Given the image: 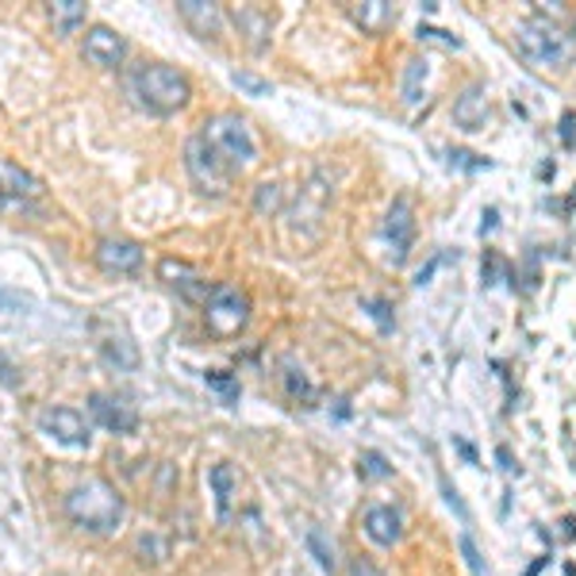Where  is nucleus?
Returning <instances> with one entry per match:
<instances>
[{"label": "nucleus", "instance_id": "obj_1", "mask_svg": "<svg viewBox=\"0 0 576 576\" xmlns=\"http://www.w3.org/2000/svg\"><path fill=\"white\" fill-rule=\"evenodd\" d=\"M62 507H66L70 523L77 526V531L93 534V538H108V534H116L127 519L124 496H119L116 484L104 481V476H81V481L66 492Z\"/></svg>", "mask_w": 576, "mask_h": 576}, {"label": "nucleus", "instance_id": "obj_2", "mask_svg": "<svg viewBox=\"0 0 576 576\" xmlns=\"http://www.w3.org/2000/svg\"><path fill=\"white\" fill-rule=\"evenodd\" d=\"M124 88L135 108L150 112V116H174V112L189 108L192 101V81L177 66H166V62L132 66L124 73Z\"/></svg>", "mask_w": 576, "mask_h": 576}, {"label": "nucleus", "instance_id": "obj_3", "mask_svg": "<svg viewBox=\"0 0 576 576\" xmlns=\"http://www.w3.org/2000/svg\"><path fill=\"white\" fill-rule=\"evenodd\" d=\"M511 39H515L519 54L538 70H565L576 54L573 35H565V28H557V20H546L538 12L519 20Z\"/></svg>", "mask_w": 576, "mask_h": 576}, {"label": "nucleus", "instance_id": "obj_4", "mask_svg": "<svg viewBox=\"0 0 576 576\" xmlns=\"http://www.w3.org/2000/svg\"><path fill=\"white\" fill-rule=\"evenodd\" d=\"M205 143L216 150V158L223 161L231 174H247L250 166H258V139L250 132V124L239 112H219L200 124Z\"/></svg>", "mask_w": 576, "mask_h": 576}, {"label": "nucleus", "instance_id": "obj_5", "mask_svg": "<svg viewBox=\"0 0 576 576\" xmlns=\"http://www.w3.org/2000/svg\"><path fill=\"white\" fill-rule=\"evenodd\" d=\"M185 174H189L192 189L200 192V197H227V189H231V169L223 166V161L216 158V150L205 143V135H192L189 143H185Z\"/></svg>", "mask_w": 576, "mask_h": 576}, {"label": "nucleus", "instance_id": "obj_6", "mask_svg": "<svg viewBox=\"0 0 576 576\" xmlns=\"http://www.w3.org/2000/svg\"><path fill=\"white\" fill-rule=\"evenodd\" d=\"M205 320H208V331L219 338L239 335V331L250 323L247 292L234 289V285H216L212 296H208V304H205Z\"/></svg>", "mask_w": 576, "mask_h": 576}, {"label": "nucleus", "instance_id": "obj_7", "mask_svg": "<svg viewBox=\"0 0 576 576\" xmlns=\"http://www.w3.org/2000/svg\"><path fill=\"white\" fill-rule=\"evenodd\" d=\"M380 239H385L388 250V265L400 270L411 258V242H416V208H411V197L392 200V208L385 212V223H380Z\"/></svg>", "mask_w": 576, "mask_h": 576}, {"label": "nucleus", "instance_id": "obj_8", "mask_svg": "<svg viewBox=\"0 0 576 576\" xmlns=\"http://www.w3.org/2000/svg\"><path fill=\"white\" fill-rule=\"evenodd\" d=\"M35 427H39V434H46L51 442L73 446V450H85V446L93 442V427H88V419L81 416L77 408H62V404H51V408L39 411Z\"/></svg>", "mask_w": 576, "mask_h": 576}, {"label": "nucleus", "instance_id": "obj_9", "mask_svg": "<svg viewBox=\"0 0 576 576\" xmlns=\"http://www.w3.org/2000/svg\"><path fill=\"white\" fill-rule=\"evenodd\" d=\"M88 416L96 427H104L108 434H135L139 431V411L127 396L116 392H93L88 396Z\"/></svg>", "mask_w": 576, "mask_h": 576}, {"label": "nucleus", "instance_id": "obj_10", "mask_svg": "<svg viewBox=\"0 0 576 576\" xmlns=\"http://www.w3.org/2000/svg\"><path fill=\"white\" fill-rule=\"evenodd\" d=\"M81 54H85V62H93L101 70H119L127 59V39L119 31H112L108 23H93L85 31V39H81Z\"/></svg>", "mask_w": 576, "mask_h": 576}, {"label": "nucleus", "instance_id": "obj_11", "mask_svg": "<svg viewBox=\"0 0 576 576\" xmlns=\"http://www.w3.org/2000/svg\"><path fill=\"white\" fill-rule=\"evenodd\" d=\"M46 192V185L39 181L31 169H23L20 161L0 158V205H31Z\"/></svg>", "mask_w": 576, "mask_h": 576}, {"label": "nucleus", "instance_id": "obj_12", "mask_svg": "<svg viewBox=\"0 0 576 576\" xmlns=\"http://www.w3.org/2000/svg\"><path fill=\"white\" fill-rule=\"evenodd\" d=\"M96 265L104 273H139L143 270V247L135 239H119V234H108V239L96 242Z\"/></svg>", "mask_w": 576, "mask_h": 576}, {"label": "nucleus", "instance_id": "obj_13", "mask_svg": "<svg viewBox=\"0 0 576 576\" xmlns=\"http://www.w3.org/2000/svg\"><path fill=\"white\" fill-rule=\"evenodd\" d=\"M177 15L189 23V31L205 43H216L223 35L227 12L216 4V0H177Z\"/></svg>", "mask_w": 576, "mask_h": 576}, {"label": "nucleus", "instance_id": "obj_14", "mask_svg": "<svg viewBox=\"0 0 576 576\" xmlns=\"http://www.w3.org/2000/svg\"><path fill=\"white\" fill-rule=\"evenodd\" d=\"M492 119V101H489V88L484 85H465L453 101V124L461 132H484Z\"/></svg>", "mask_w": 576, "mask_h": 576}, {"label": "nucleus", "instance_id": "obj_15", "mask_svg": "<svg viewBox=\"0 0 576 576\" xmlns=\"http://www.w3.org/2000/svg\"><path fill=\"white\" fill-rule=\"evenodd\" d=\"M158 277L166 281V285H174L185 300H189V304H208V296H212V285H208V281L200 277L192 265L174 262V258H166V262L158 265Z\"/></svg>", "mask_w": 576, "mask_h": 576}, {"label": "nucleus", "instance_id": "obj_16", "mask_svg": "<svg viewBox=\"0 0 576 576\" xmlns=\"http://www.w3.org/2000/svg\"><path fill=\"white\" fill-rule=\"evenodd\" d=\"M362 526H365V534H369V542H377V546H385V549H392L396 542L404 538V519H400V511L388 507V504L365 507Z\"/></svg>", "mask_w": 576, "mask_h": 576}, {"label": "nucleus", "instance_id": "obj_17", "mask_svg": "<svg viewBox=\"0 0 576 576\" xmlns=\"http://www.w3.org/2000/svg\"><path fill=\"white\" fill-rule=\"evenodd\" d=\"M346 12H350V20L358 23L365 35H385L400 20V8L392 0H362V4H350Z\"/></svg>", "mask_w": 576, "mask_h": 576}, {"label": "nucleus", "instance_id": "obj_18", "mask_svg": "<svg viewBox=\"0 0 576 576\" xmlns=\"http://www.w3.org/2000/svg\"><path fill=\"white\" fill-rule=\"evenodd\" d=\"M327 200H331V189L327 181H323V174H315L312 181L300 189V200H296V219H292V227L300 231V223H315V231H320L323 216H327Z\"/></svg>", "mask_w": 576, "mask_h": 576}, {"label": "nucleus", "instance_id": "obj_19", "mask_svg": "<svg viewBox=\"0 0 576 576\" xmlns=\"http://www.w3.org/2000/svg\"><path fill=\"white\" fill-rule=\"evenodd\" d=\"M427 81H431V62L427 59H408L400 77V101L404 108H419L427 101Z\"/></svg>", "mask_w": 576, "mask_h": 576}, {"label": "nucleus", "instance_id": "obj_20", "mask_svg": "<svg viewBox=\"0 0 576 576\" xmlns=\"http://www.w3.org/2000/svg\"><path fill=\"white\" fill-rule=\"evenodd\" d=\"M46 15H51L54 31H59L62 39H70V35H77V31L85 28L88 4L85 0H51V4H46Z\"/></svg>", "mask_w": 576, "mask_h": 576}, {"label": "nucleus", "instance_id": "obj_21", "mask_svg": "<svg viewBox=\"0 0 576 576\" xmlns=\"http://www.w3.org/2000/svg\"><path fill=\"white\" fill-rule=\"evenodd\" d=\"M101 358L116 373H135L139 369V346H135L127 335H108L101 343Z\"/></svg>", "mask_w": 576, "mask_h": 576}, {"label": "nucleus", "instance_id": "obj_22", "mask_svg": "<svg viewBox=\"0 0 576 576\" xmlns=\"http://www.w3.org/2000/svg\"><path fill=\"white\" fill-rule=\"evenodd\" d=\"M208 484H212V496H216L219 519H227V515H231L234 492H239V476H234V469L227 465V461H219V465L208 469Z\"/></svg>", "mask_w": 576, "mask_h": 576}, {"label": "nucleus", "instance_id": "obj_23", "mask_svg": "<svg viewBox=\"0 0 576 576\" xmlns=\"http://www.w3.org/2000/svg\"><path fill=\"white\" fill-rule=\"evenodd\" d=\"M234 23H239V31L247 35L250 51H265V43H270V15L258 12V8H239Z\"/></svg>", "mask_w": 576, "mask_h": 576}, {"label": "nucleus", "instance_id": "obj_24", "mask_svg": "<svg viewBox=\"0 0 576 576\" xmlns=\"http://www.w3.org/2000/svg\"><path fill=\"white\" fill-rule=\"evenodd\" d=\"M281 205H285V189L277 181H262L254 189V212L258 216H277Z\"/></svg>", "mask_w": 576, "mask_h": 576}, {"label": "nucleus", "instance_id": "obj_25", "mask_svg": "<svg viewBox=\"0 0 576 576\" xmlns=\"http://www.w3.org/2000/svg\"><path fill=\"white\" fill-rule=\"evenodd\" d=\"M205 385L212 388V392H219V400H223L227 408H234V404H239V396H242L239 380H234L231 373H223V369H208L205 373Z\"/></svg>", "mask_w": 576, "mask_h": 576}, {"label": "nucleus", "instance_id": "obj_26", "mask_svg": "<svg viewBox=\"0 0 576 576\" xmlns=\"http://www.w3.org/2000/svg\"><path fill=\"white\" fill-rule=\"evenodd\" d=\"M358 476L362 481H388V476H392V465L385 461V453L365 450L358 458Z\"/></svg>", "mask_w": 576, "mask_h": 576}, {"label": "nucleus", "instance_id": "obj_27", "mask_svg": "<svg viewBox=\"0 0 576 576\" xmlns=\"http://www.w3.org/2000/svg\"><path fill=\"white\" fill-rule=\"evenodd\" d=\"M285 388H289L292 400H300V404H312L315 400V385L304 377V369H296L292 362H285Z\"/></svg>", "mask_w": 576, "mask_h": 576}, {"label": "nucleus", "instance_id": "obj_28", "mask_svg": "<svg viewBox=\"0 0 576 576\" xmlns=\"http://www.w3.org/2000/svg\"><path fill=\"white\" fill-rule=\"evenodd\" d=\"M231 85L242 88L247 96H270V93H273L270 81L258 77V73H250V70H234V73H231Z\"/></svg>", "mask_w": 576, "mask_h": 576}, {"label": "nucleus", "instance_id": "obj_29", "mask_svg": "<svg viewBox=\"0 0 576 576\" xmlns=\"http://www.w3.org/2000/svg\"><path fill=\"white\" fill-rule=\"evenodd\" d=\"M362 307L373 315V320L380 323V331H385V335L396 327V315H392V304H388V300H380V296H365V300H362Z\"/></svg>", "mask_w": 576, "mask_h": 576}, {"label": "nucleus", "instance_id": "obj_30", "mask_svg": "<svg viewBox=\"0 0 576 576\" xmlns=\"http://www.w3.org/2000/svg\"><path fill=\"white\" fill-rule=\"evenodd\" d=\"M307 549H312L315 562H320L323 569L335 573V549L327 546V538H323V531H307Z\"/></svg>", "mask_w": 576, "mask_h": 576}, {"label": "nucleus", "instance_id": "obj_31", "mask_svg": "<svg viewBox=\"0 0 576 576\" xmlns=\"http://www.w3.org/2000/svg\"><path fill=\"white\" fill-rule=\"evenodd\" d=\"M461 557H465V565H469V573L473 576H489V565H484V557H481V549H476V542L469 538V534H461Z\"/></svg>", "mask_w": 576, "mask_h": 576}, {"label": "nucleus", "instance_id": "obj_32", "mask_svg": "<svg viewBox=\"0 0 576 576\" xmlns=\"http://www.w3.org/2000/svg\"><path fill=\"white\" fill-rule=\"evenodd\" d=\"M416 35H419V43H438V46H446V51H461V39L450 35V31H442V28H427L423 23Z\"/></svg>", "mask_w": 576, "mask_h": 576}, {"label": "nucleus", "instance_id": "obj_33", "mask_svg": "<svg viewBox=\"0 0 576 576\" xmlns=\"http://www.w3.org/2000/svg\"><path fill=\"white\" fill-rule=\"evenodd\" d=\"M446 158H450V166H461V169H492V161L473 150H450Z\"/></svg>", "mask_w": 576, "mask_h": 576}, {"label": "nucleus", "instance_id": "obj_34", "mask_svg": "<svg viewBox=\"0 0 576 576\" xmlns=\"http://www.w3.org/2000/svg\"><path fill=\"white\" fill-rule=\"evenodd\" d=\"M31 307V296H23V292L15 289H0V312H28Z\"/></svg>", "mask_w": 576, "mask_h": 576}, {"label": "nucleus", "instance_id": "obj_35", "mask_svg": "<svg viewBox=\"0 0 576 576\" xmlns=\"http://www.w3.org/2000/svg\"><path fill=\"white\" fill-rule=\"evenodd\" d=\"M438 481H442V496H446V504H450L453 511H458L461 519H469V507L461 504V496H458V489H450V481H446V476H438Z\"/></svg>", "mask_w": 576, "mask_h": 576}, {"label": "nucleus", "instance_id": "obj_36", "mask_svg": "<svg viewBox=\"0 0 576 576\" xmlns=\"http://www.w3.org/2000/svg\"><path fill=\"white\" fill-rule=\"evenodd\" d=\"M496 461H500V469H504L507 476H519V473H523V469H519V461L511 458V450H507V446H500V450H496Z\"/></svg>", "mask_w": 576, "mask_h": 576}, {"label": "nucleus", "instance_id": "obj_37", "mask_svg": "<svg viewBox=\"0 0 576 576\" xmlns=\"http://www.w3.org/2000/svg\"><path fill=\"white\" fill-rule=\"evenodd\" d=\"M346 576H380V569L373 562H365V557H358V562H350V569H346Z\"/></svg>", "mask_w": 576, "mask_h": 576}, {"label": "nucleus", "instance_id": "obj_38", "mask_svg": "<svg viewBox=\"0 0 576 576\" xmlns=\"http://www.w3.org/2000/svg\"><path fill=\"white\" fill-rule=\"evenodd\" d=\"M15 373H20V369H15L12 362H4V358H0V380H4L8 388H12V385H20V377H15Z\"/></svg>", "mask_w": 576, "mask_h": 576}, {"label": "nucleus", "instance_id": "obj_39", "mask_svg": "<svg viewBox=\"0 0 576 576\" xmlns=\"http://www.w3.org/2000/svg\"><path fill=\"white\" fill-rule=\"evenodd\" d=\"M573 124H576V116H573V112H565V116H562V139H565V146H573Z\"/></svg>", "mask_w": 576, "mask_h": 576}, {"label": "nucleus", "instance_id": "obj_40", "mask_svg": "<svg viewBox=\"0 0 576 576\" xmlns=\"http://www.w3.org/2000/svg\"><path fill=\"white\" fill-rule=\"evenodd\" d=\"M496 219H500V212H496V208H489V212H484V219H481V234L492 231V227H496Z\"/></svg>", "mask_w": 576, "mask_h": 576}, {"label": "nucleus", "instance_id": "obj_41", "mask_svg": "<svg viewBox=\"0 0 576 576\" xmlns=\"http://www.w3.org/2000/svg\"><path fill=\"white\" fill-rule=\"evenodd\" d=\"M458 450H461V458H465V461H476V450L469 442H461V438H458Z\"/></svg>", "mask_w": 576, "mask_h": 576}, {"label": "nucleus", "instance_id": "obj_42", "mask_svg": "<svg viewBox=\"0 0 576 576\" xmlns=\"http://www.w3.org/2000/svg\"><path fill=\"white\" fill-rule=\"evenodd\" d=\"M542 569H546V557H538V562H534L531 569H526V576H538Z\"/></svg>", "mask_w": 576, "mask_h": 576}, {"label": "nucleus", "instance_id": "obj_43", "mask_svg": "<svg viewBox=\"0 0 576 576\" xmlns=\"http://www.w3.org/2000/svg\"><path fill=\"white\" fill-rule=\"evenodd\" d=\"M565 576H576V565H565Z\"/></svg>", "mask_w": 576, "mask_h": 576}, {"label": "nucleus", "instance_id": "obj_44", "mask_svg": "<svg viewBox=\"0 0 576 576\" xmlns=\"http://www.w3.org/2000/svg\"><path fill=\"white\" fill-rule=\"evenodd\" d=\"M573 43H576V28H573Z\"/></svg>", "mask_w": 576, "mask_h": 576}]
</instances>
